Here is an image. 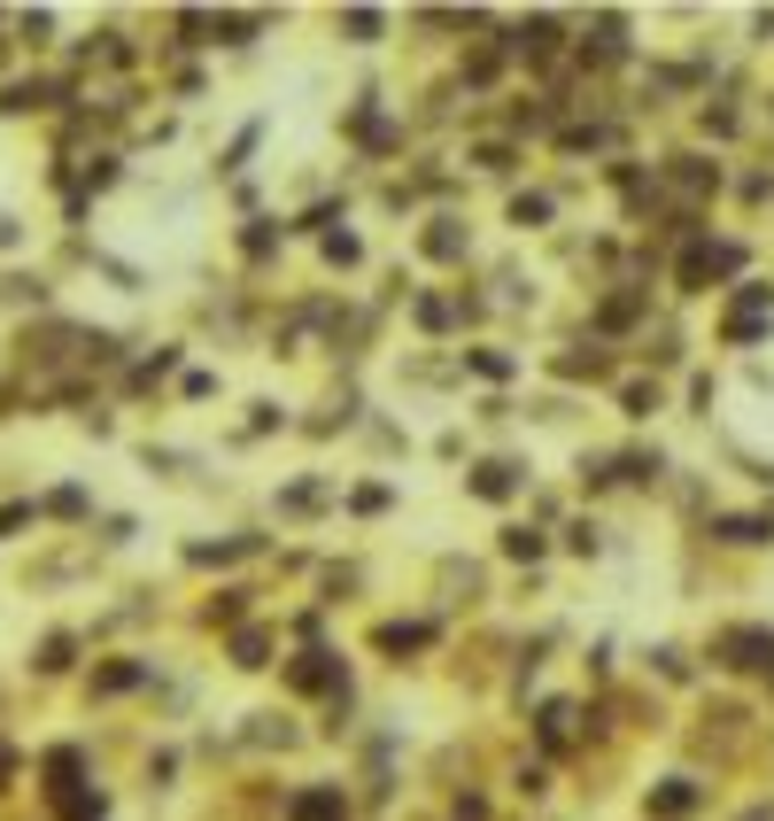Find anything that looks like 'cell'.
Masks as SVG:
<instances>
[{
    "label": "cell",
    "instance_id": "obj_10",
    "mask_svg": "<svg viewBox=\"0 0 774 821\" xmlns=\"http://www.w3.org/2000/svg\"><path fill=\"white\" fill-rule=\"evenodd\" d=\"M613 473L627 489H658V481H666V450H658V442H650V450H627V458H613Z\"/></svg>",
    "mask_w": 774,
    "mask_h": 821
},
{
    "label": "cell",
    "instance_id": "obj_31",
    "mask_svg": "<svg viewBox=\"0 0 774 821\" xmlns=\"http://www.w3.org/2000/svg\"><path fill=\"white\" fill-rule=\"evenodd\" d=\"M241 248H248V256H256V264H264V256H272V248H280V233H272V217H256V225H248V233H241Z\"/></svg>",
    "mask_w": 774,
    "mask_h": 821
},
{
    "label": "cell",
    "instance_id": "obj_21",
    "mask_svg": "<svg viewBox=\"0 0 774 821\" xmlns=\"http://www.w3.org/2000/svg\"><path fill=\"white\" fill-rule=\"evenodd\" d=\"M511 225L519 233H542L550 225V194H511Z\"/></svg>",
    "mask_w": 774,
    "mask_h": 821
},
{
    "label": "cell",
    "instance_id": "obj_40",
    "mask_svg": "<svg viewBox=\"0 0 774 821\" xmlns=\"http://www.w3.org/2000/svg\"><path fill=\"white\" fill-rule=\"evenodd\" d=\"M16 241H23V225H16V217L0 209V248H16Z\"/></svg>",
    "mask_w": 774,
    "mask_h": 821
},
{
    "label": "cell",
    "instance_id": "obj_14",
    "mask_svg": "<svg viewBox=\"0 0 774 821\" xmlns=\"http://www.w3.org/2000/svg\"><path fill=\"white\" fill-rule=\"evenodd\" d=\"M666 178H674L682 194H713V186H721V164H705V156H674Z\"/></svg>",
    "mask_w": 774,
    "mask_h": 821
},
{
    "label": "cell",
    "instance_id": "obj_2",
    "mask_svg": "<svg viewBox=\"0 0 774 821\" xmlns=\"http://www.w3.org/2000/svg\"><path fill=\"white\" fill-rule=\"evenodd\" d=\"M519 481H527V466H519V458H480V466L464 473V496H480V504H511Z\"/></svg>",
    "mask_w": 774,
    "mask_h": 821
},
{
    "label": "cell",
    "instance_id": "obj_6",
    "mask_svg": "<svg viewBox=\"0 0 774 821\" xmlns=\"http://www.w3.org/2000/svg\"><path fill=\"white\" fill-rule=\"evenodd\" d=\"M697 807H705L697 775H666V783L650 791V814H658V821H682V814H697Z\"/></svg>",
    "mask_w": 774,
    "mask_h": 821
},
{
    "label": "cell",
    "instance_id": "obj_35",
    "mask_svg": "<svg viewBox=\"0 0 774 821\" xmlns=\"http://www.w3.org/2000/svg\"><path fill=\"white\" fill-rule=\"evenodd\" d=\"M272 427H287V411L280 403H248V434H272Z\"/></svg>",
    "mask_w": 774,
    "mask_h": 821
},
{
    "label": "cell",
    "instance_id": "obj_33",
    "mask_svg": "<svg viewBox=\"0 0 774 821\" xmlns=\"http://www.w3.org/2000/svg\"><path fill=\"white\" fill-rule=\"evenodd\" d=\"M241 613H248V589H217V605H209V620H225V628H233Z\"/></svg>",
    "mask_w": 774,
    "mask_h": 821
},
{
    "label": "cell",
    "instance_id": "obj_22",
    "mask_svg": "<svg viewBox=\"0 0 774 821\" xmlns=\"http://www.w3.org/2000/svg\"><path fill=\"white\" fill-rule=\"evenodd\" d=\"M317 248H325V264H333V272H356V264H364V241H356V233H325Z\"/></svg>",
    "mask_w": 774,
    "mask_h": 821
},
{
    "label": "cell",
    "instance_id": "obj_34",
    "mask_svg": "<svg viewBox=\"0 0 774 821\" xmlns=\"http://www.w3.org/2000/svg\"><path fill=\"white\" fill-rule=\"evenodd\" d=\"M472 164H480V170H511V164H519V148H503V140H488V148H472Z\"/></svg>",
    "mask_w": 774,
    "mask_h": 821
},
{
    "label": "cell",
    "instance_id": "obj_27",
    "mask_svg": "<svg viewBox=\"0 0 774 821\" xmlns=\"http://www.w3.org/2000/svg\"><path fill=\"white\" fill-rule=\"evenodd\" d=\"M70 652H78V636H47L31 666H39V674H62V666H70Z\"/></svg>",
    "mask_w": 774,
    "mask_h": 821
},
{
    "label": "cell",
    "instance_id": "obj_29",
    "mask_svg": "<svg viewBox=\"0 0 774 821\" xmlns=\"http://www.w3.org/2000/svg\"><path fill=\"white\" fill-rule=\"evenodd\" d=\"M411 319H419V326H427V333H442V326H450V319H458V311H450L442 295H419V303H411Z\"/></svg>",
    "mask_w": 774,
    "mask_h": 821
},
{
    "label": "cell",
    "instance_id": "obj_41",
    "mask_svg": "<svg viewBox=\"0 0 774 821\" xmlns=\"http://www.w3.org/2000/svg\"><path fill=\"white\" fill-rule=\"evenodd\" d=\"M744 821H774V807H752V814H744Z\"/></svg>",
    "mask_w": 774,
    "mask_h": 821
},
{
    "label": "cell",
    "instance_id": "obj_32",
    "mask_svg": "<svg viewBox=\"0 0 774 821\" xmlns=\"http://www.w3.org/2000/svg\"><path fill=\"white\" fill-rule=\"evenodd\" d=\"M650 666H658L666 682H689V652H674V644H658V652H650Z\"/></svg>",
    "mask_w": 774,
    "mask_h": 821
},
{
    "label": "cell",
    "instance_id": "obj_24",
    "mask_svg": "<svg viewBox=\"0 0 774 821\" xmlns=\"http://www.w3.org/2000/svg\"><path fill=\"white\" fill-rule=\"evenodd\" d=\"M317 504H333L325 481H295V489H280V511H317Z\"/></svg>",
    "mask_w": 774,
    "mask_h": 821
},
{
    "label": "cell",
    "instance_id": "obj_36",
    "mask_svg": "<svg viewBox=\"0 0 774 821\" xmlns=\"http://www.w3.org/2000/svg\"><path fill=\"white\" fill-rule=\"evenodd\" d=\"M16 31H23L31 47H47V31H55V16H47V8H39V16H16Z\"/></svg>",
    "mask_w": 774,
    "mask_h": 821
},
{
    "label": "cell",
    "instance_id": "obj_37",
    "mask_svg": "<svg viewBox=\"0 0 774 821\" xmlns=\"http://www.w3.org/2000/svg\"><path fill=\"white\" fill-rule=\"evenodd\" d=\"M86 186H94V194L117 186V156H94V164H86Z\"/></svg>",
    "mask_w": 774,
    "mask_h": 821
},
{
    "label": "cell",
    "instance_id": "obj_7",
    "mask_svg": "<svg viewBox=\"0 0 774 821\" xmlns=\"http://www.w3.org/2000/svg\"><path fill=\"white\" fill-rule=\"evenodd\" d=\"M341 814H349L341 783H317V791H295V799H287V821H341Z\"/></svg>",
    "mask_w": 774,
    "mask_h": 821
},
{
    "label": "cell",
    "instance_id": "obj_3",
    "mask_svg": "<svg viewBox=\"0 0 774 821\" xmlns=\"http://www.w3.org/2000/svg\"><path fill=\"white\" fill-rule=\"evenodd\" d=\"M705 535L728 543V550H760V543H774V511H713Z\"/></svg>",
    "mask_w": 774,
    "mask_h": 821
},
{
    "label": "cell",
    "instance_id": "obj_1",
    "mask_svg": "<svg viewBox=\"0 0 774 821\" xmlns=\"http://www.w3.org/2000/svg\"><path fill=\"white\" fill-rule=\"evenodd\" d=\"M713 666H728V674H767L774 682V628H760V620H736V628H721L713 636Z\"/></svg>",
    "mask_w": 774,
    "mask_h": 821
},
{
    "label": "cell",
    "instance_id": "obj_38",
    "mask_svg": "<svg viewBox=\"0 0 774 821\" xmlns=\"http://www.w3.org/2000/svg\"><path fill=\"white\" fill-rule=\"evenodd\" d=\"M47 511H62V519H78V511H86V489H55V496H47Z\"/></svg>",
    "mask_w": 774,
    "mask_h": 821
},
{
    "label": "cell",
    "instance_id": "obj_11",
    "mask_svg": "<svg viewBox=\"0 0 774 821\" xmlns=\"http://www.w3.org/2000/svg\"><path fill=\"white\" fill-rule=\"evenodd\" d=\"M333 23H341V39H349V47H380V31H388V16H380V8H341Z\"/></svg>",
    "mask_w": 774,
    "mask_h": 821
},
{
    "label": "cell",
    "instance_id": "obj_25",
    "mask_svg": "<svg viewBox=\"0 0 774 821\" xmlns=\"http://www.w3.org/2000/svg\"><path fill=\"white\" fill-rule=\"evenodd\" d=\"M264 23H272L264 8H256V16H217V39H225V47H248V31H264Z\"/></svg>",
    "mask_w": 774,
    "mask_h": 821
},
{
    "label": "cell",
    "instance_id": "obj_19",
    "mask_svg": "<svg viewBox=\"0 0 774 821\" xmlns=\"http://www.w3.org/2000/svg\"><path fill=\"white\" fill-rule=\"evenodd\" d=\"M550 372H558V380H605L613 356H605V349H589V356H550Z\"/></svg>",
    "mask_w": 774,
    "mask_h": 821
},
{
    "label": "cell",
    "instance_id": "obj_18",
    "mask_svg": "<svg viewBox=\"0 0 774 821\" xmlns=\"http://www.w3.org/2000/svg\"><path fill=\"white\" fill-rule=\"evenodd\" d=\"M542 550H550V535H542V527H519V519L503 527V558H519V566H535Z\"/></svg>",
    "mask_w": 774,
    "mask_h": 821
},
{
    "label": "cell",
    "instance_id": "obj_13",
    "mask_svg": "<svg viewBox=\"0 0 774 821\" xmlns=\"http://www.w3.org/2000/svg\"><path fill=\"white\" fill-rule=\"evenodd\" d=\"M372 644H380V652H427V644H434V620H388Z\"/></svg>",
    "mask_w": 774,
    "mask_h": 821
},
{
    "label": "cell",
    "instance_id": "obj_23",
    "mask_svg": "<svg viewBox=\"0 0 774 821\" xmlns=\"http://www.w3.org/2000/svg\"><path fill=\"white\" fill-rule=\"evenodd\" d=\"M464 372H480V380H511L519 364H511L503 349H464Z\"/></svg>",
    "mask_w": 774,
    "mask_h": 821
},
{
    "label": "cell",
    "instance_id": "obj_15",
    "mask_svg": "<svg viewBox=\"0 0 774 821\" xmlns=\"http://www.w3.org/2000/svg\"><path fill=\"white\" fill-rule=\"evenodd\" d=\"M133 682H148V658H117V666H94V697H117V690H133Z\"/></svg>",
    "mask_w": 774,
    "mask_h": 821
},
{
    "label": "cell",
    "instance_id": "obj_30",
    "mask_svg": "<svg viewBox=\"0 0 774 821\" xmlns=\"http://www.w3.org/2000/svg\"><path fill=\"white\" fill-rule=\"evenodd\" d=\"M256 140H264V125H241V133H233V148H225V164H217V170H241L248 156H256Z\"/></svg>",
    "mask_w": 774,
    "mask_h": 821
},
{
    "label": "cell",
    "instance_id": "obj_12",
    "mask_svg": "<svg viewBox=\"0 0 774 821\" xmlns=\"http://www.w3.org/2000/svg\"><path fill=\"white\" fill-rule=\"evenodd\" d=\"M264 535H225V543H186V558L194 566H233V558H248Z\"/></svg>",
    "mask_w": 774,
    "mask_h": 821
},
{
    "label": "cell",
    "instance_id": "obj_8",
    "mask_svg": "<svg viewBox=\"0 0 774 821\" xmlns=\"http://www.w3.org/2000/svg\"><path fill=\"white\" fill-rule=\"evenodd\" d=\"M581 31H589L581 55H597V62H619V55H627V16H589Z\"/></svg>",
    "mask_w": 774,
    "mask_h": 821
},
{
    "label": "cell",
    "instance_id": "obj_4",
    "mask_svg": "<svg viewBox=\"0 0 774 821\" xmlns=\"http://www.w3.org/2000/svg\"><path fill=\"white\" fill-rule=\"evenodd\" d=\"M287 690H349V666H341V652H303L287 658Z\"/></svg>",
    "mask_w": 774,
    "mask_h": 821
},
{
    "label": "cell",
    "instance_id": "obj_26",
    "mask_svg": "<svg viewBox=\"0 0 774 821\" xmlns=\"http://www.w3.org/2000/svg\"><path fill=\"white\" fill-rule=\"evenodd\" d=\"M619 403H627V419H650V411H658V380H627Z\"/></svg>",
    "mask_w": 774,
    "mask_h": 821
},
{
    "label": "cell",
    "instance_id": "obj_39",
    "mask_svg": "<svg viewBox=\"0 0 774 821\" xmlns=\"http://www.w3.org/2000/svg\"><path fill=\"white\" fill-rule=\"evenodd\" d=\"M133 535H140V519H109V527H101V543H109V550H125Z\"/></svg>",
    "mask_w": 774,
    "mask_h": 821
},
{
    "label": "cell",
    "instance_id": "obj_17",
    "mask_svg": "<svg viewBox=\"0 0 774 821\" xmlns=\"http://www.w3.org/2000/svg\"><path fill=\"white\" fill-rule=\"evenodd\" d=\"M233 666H241V674L272 666V628H241V636H233Z\"/></svg>",
    "mask_w": 774,
    "mask_h": 821
},
{
    "label": "cell",
    "instance_id": "obj_5",
    "mask_svg": "<svg viewBox=\"0 0 774 821\" xmlns=\"http://www.w3.org/2000/svg\"><path fill=\"white\" fill-rule=\"evenodd\" d=\"M419 248H427L434 264H464V248H472V233H464V217H427V233H419Z\"/></svg>",
    "mask_w": 774,
    "mask_h": 821
},
{
    "label": "cell",
    "instance_id": "obj_28",
    "mask_svg": "<svg viewBox=\"0 0 774 821\" xmlns=\"http://www.w3.org/2000/svg\"><path fill=\"white\" fill-rule=\"evenodd\" d=\"M566 550L597 558V550H605V527H597V519H574V527H566Z\"/></svg>",
    "mask_w": 774,
    "mask_h": 821
},
{
    "label": "cell",
    "instance_id": "obj_20",
    "mask_svg": "<svg viewBox=\"0 0 774 821\" xmlns=\"http://www.w3.org/2000/svg\"><path fill=\"white\" fill-rule=\"evenodd\" d=\"M388 504H395V489H388V481H356V489H349V511H356V519H380Z\"/></svg>",
    "mask_w": 774,
    "mask_h": 821
},
{
    "label": "cell",
    "instance_id": "obj_16",
    "mask_svg": "<svg viewBox=\"0 0 774 821\" xmlns=\"http://www.w3.org/2000/svg\"><path fill=\"white\" fill-rule=\"evenodd\" d=\"M635 319H643V287H619V295H605V311H597L605 333H627Z\"/></svg>",
    "mask_w": 774,
    "mask_h": 821
},
{
    "label": "cell",
    "instance_id": "obj_9",
    "mask_svg": "<svg viewBox=\"0 0 774 821\" xmlns=\"http://www.w3.org/2000/svg\"><path fill=\"white\" fill-rule=\"evenodd\" d=\"M574 713H581L574 697H550V705L535 713V736H542V752H566V744H574Z\"/></svg>",
    "mask_w": 774,
    "mask_h": 821
}]
</instances>
